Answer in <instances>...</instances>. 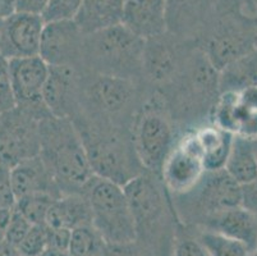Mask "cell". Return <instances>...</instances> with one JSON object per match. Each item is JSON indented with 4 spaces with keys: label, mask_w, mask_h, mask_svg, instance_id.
Here are the masks:
<instances>
[{
    "label": "cell",
    "mask_w": 257,
    "mask_h": 256,
    "mask_svg": "<svg viewBox=\"0 0 257 256\" xmlns=\"http://www.w3.org/2000/svg\"><path fill=\"white\" fill-rule=\"evenodd\" d=\"M218 77L219 70L200 45H196L177 77L167 88L156 90L182 133L210 122L211 110L220 95Z\"/></svg>",
    "instance_id": "6da1fadb"
},
{
    "label": "cell",
    "mask_w": 257,
    "mask_h": 256,
    "mask_svg": "<svg viewBox=\"0 0 257 256\" xmlns=\"http://www.w3.org/2000/svg\"><path fill=\"white\" fill-rule=\"evenodd\" d=\"M72 121L82 138L93 176L124 187L146 172L135 150L131 128L83 113Z\"/></svg>",
    "instance_id": "7a4b0ae2"
},
{
    "label": "cell",
    "mask_w": 257,
    "mask_h": 256,
    "mask_svg": "<svg viewBox=\"0 0 257 256\" xmlns=\"http://www.w3.org/2000/svg\"><path fill=\"white\" fill-rule=\"evenodd\" d=\"M124 191L132 211L137 242L155 256H172L181 223L160 177L144 172L128 182Z\"/></svg>",
    "instance_id": "3957f363"
},
{
    "label": "cell",
    "mask_w": 257,
    "mask_h": 256,
    "mask_svg": "<svg viewBox=\"0 0 257 256\" xmlns=\"http://www.w3.org/2000/svg\"><path fill=\"white\" fill-rule=\"evenodd\" d=\"M62 195L82 194L93 177L73 121L48 116L40 121V154Z\"/></svg>",
    "instance_id": "277c9868"
},
{
    "label": "cell",
    "mask_w": 257,
    "mask_h": 256,
    "mask_svg": "<svg viewBox=\"0 0 257 256\" xmlns=\"http://www.w3.org/2000/svg\"><path fill=\"white\" fill-rule=\"evenodd\" d=\"M145 42L121 25L86 35L82 69L88 73L142 81ZM145 84V83H144Z\"/></svg>",
    "instance_id": "5b68a950"
},
{
    "label": "cell",
    "mask_w": 257,
    "mask_h": 256,
    "mask_svg": "<svg viewBox=\"0 0 257 256\" xmlns=\"http://www.w3.org/2000/svg\"><path fill=\"white\" fill-rule=\"evenodd\" d=\"M181 135L163 96L147 88L144 103L132 124L133 145L146 172L159 176Z\"/></svg>",
    "instance_id": "8992f818"
},
{
    "label": "cell",
    "mask_w": 257,
    "mask_h": 256,
    "mask_svg": "<svg viewBox=\"0 0 257 256\" xmlns=\"http://www.w3.org/2000/svg\"><path fill=\"white\" fill-rule=\"evenodd\" d=\"M146 90L144 83L132 79L83 70L82 108L79 113L132 130L133 121L144 103Z\"/></svg>",
    "instance_id": "52a82bcc"
},
{
    "label": "cell",
    "mask_w": 257,
    "mask_h": 256,
    "mask_svg": "<svg viewBox=\"0 0 257 256\" xmlns=\"http://www.w3.org/2000/svg\"><path fill=\"white\" fill-rule=\"evenodd\" d=\"M177 219L184 227L197 228L210 215L242 205V186L221 169L206 172L197 186L182 196H170Z\"/></svg>",
    "instance_id": "ba28073f"
},
{
    "label": "cell",
    "mask_w": 257,
    "mask_h": 256,
    "mask_svg": "<svg viewBox=\"0 0 257 256\" xmlns=\"http://www.w3.org/2000/svg\"><path fill=\"white\" fill-rule=\"evenodd\" d=\"M92 215V225L106 243L136 241V229L124 187L93 176L83 189Z\"/></svg>",
    "instance_id": "9c48e42d"
},
{
    "label": "cell",
    "mask_w": 257,
    "mask_h": 256,
    "mask_svg": "<svg viewBox=\"0 0 257 256\" xmlns=\"http://www.w3.org/2000/svg\"><path fill=\"white\" fill-rule=\"evenodd\" d=\"M41 119L18 105L0 114V164L12 168L40 154Z\"/></svg>",
    "instance_id": "30bf717a"
},
{
    "label": "cell",
    "mask_w": 257,
    "mask_h": 256,
    "mask_svg": "<svg viewBox=\"0 0 257 256\" xmlns=\"http://www.w3.org/2000/svg\"><path fill=\"white\" fill-rule=\"evenodd\" d=\"M195 42H184L167 34L145 42L142 81L153 90H161L177 77Z\"/></svg>",
    "instance_id": "8fae6325"
},
{
    "label": "cell",
    "mask_w": 257,
    "mask_h": 256,
    "mask_svg": "<svg viewBox=\"0 0 257 256\" xmlns=\"http://www.w3.org/2000/svg\"><path fill=\"white\" fill-rule=\"evenodd\" d=\"M206 173L202 155L193 131L179 136L178 141L159 173L169 196H182L192 191Z\"/></svg>",
    "instance_id": "7c38bea8"
},
{
    "label": "cell",
    "mask_w": 257,
    "mask_h": 256,
    "mask_svg": "<svg viewBox=\"0 0 257 256\" xmlns=\"http://www.w3.org/2000/svg\"><path fill=\"white\" fill-rule=\"evenodd\" d=\"M9 78L16 105L36 113L41 118L51 116L43 102V91L50 67L40 55L8 59Z\"/></svg>",
    "instance_id": "4fadbf2b"
},
{
    "label": "cell",
    "mask_w": 257,
    "mask_h": 256,
    "mask_svg": "<svg viewBox=\"0 0 257 256\" xmlns=\"http://www.w3.org/2000/svg\"><path fill=\"white\" fill-rule=\"evenodd\" d=\"M242 26L230 18L215 21L198 44L218 70L232 60L256 49L254 36L256 30H251Z\"/></svg>",
    "instance_id": "5bb4252c"
},
{
    "label": "cell",
    "mask_w": 257,
    "mask_h": 256,
    "mask_svg": "<svg viewBox=\"0 0 257 256\" xmlns=\"http://www.w3.org/2000/svg\"><path fill=\"white\" fill-rule=\"evenodd\" d=\"M216 14V0H167V32L184 42L200 44Z\"/></svg>",
    "instance_id": "9a60e30c"
},
{
    "label": "cell",
    "mask_w": 257,
    "mask_h": 256,
    "mask_svg": "<svg viewBox=\"0 0 257 256\" xmlns=\"http://www.w3.org/2000/svg\"><path fill=\"white\" fill-rule=\"evenodd\" d=\"M82 69L72 65L50 67L43 91V102L51 116L74 118L82 108Z\"/></svg>",
    "instance_id": "2e32d148"
},
{
    "label": "cell",
    "mask_w": 257,
    "mask_h": 256,
    "mask_svg": "<svg viewBox=\"0 0 257 256\" xmlns=\"http://www.w3.org/2000/svg\"><path fill=\"white\" fill-rule=\"evenodd\" d=\"M44 27L40 14L13 13L0 23V54L7 59L39 55Z\"/></svg>",
    "instance_id": "e0dca14e"
},
{
    "label": "cell",
    "mask_w": 257,
    "mask_h": 256,
    "mask_svg": "<svg viewBox=\"0 0 257 256\" xmlns=\"http://www.w3.org/2000/svg\"><path fill=\"white\" fill-rule=\"evenodd\" d=\"M85 36L74 21L46 23L41 36L39 55L50 67L72 65L82 69Z\"/></svg>",
    "instance_id": "ac0fdd59"
},
{
    "label": "cell",
    "mask_w": 257,
    "mask_h": 256,
    "mask_svg": "<svg viewBox=\"0 0 257 256\" xmlns=\"http://www.w3.org/2000/svg\"><path fill=\"white\" fill-rule=\"evenodd\" d=\"M121 25L144 40L167 34V0H124Z\"/></svg>",
    "instance_id": "d6986e66"
},
{
    "label": "cell",
    "mask_w": 257,
    "mask_h": 256,
    "mask_svg": "<svg viewBox=\"0 0 257 256\" xmlns=\"http://www.w3.org/2000/svg\"><path fill=\"white\" fill-rule=\"evenodd\" d=\"M195 229L216 232L237 239L251 252L257 245V215L243 205L215 213Z\"/></svg>",
    "instance_id": "ffe728a7"
},
{
    "label": "cell",
    "mask_w": 257,
    "mask_h": 256,
    "mask_svg": "<svg viewBox=\"0 0 257 256\" xmlns=\"http://www.w3.org/2000/svg\"><path fill=\"white\" fill-rule=\"evenodd\" d=\"M11 177L17 200L32 194H49L54 197L62 196L59 187L39 155L12 166Z\"/></svg>",
    "instance_id": "44dd1931"
},
{
    "label": "cell",
    "mask_w": 257,
    "mask_h": 256,
    "mask_svg": "<svg viewBox=\"0 0 257 256\" xmlns=\"http://www.w3.org/2000/svg\"><path fill=\"white\" fill-rule=\"evenodd\" d=\"M124 0H82L76 25L83 35H91L120 25Z\"/></svg>",
    "instance_id": "7402d4cb"
},
{
    "label": "cell",
    "mask_w": 257,
    "mask_h": 256,
    "mask_svg": "<svg viewBox=\"0 0 257 256\" xmlns=\"http://www.w3.org/2000/svg\"><path fill=\"white\" fill-rule=\"evenodd\" d=\"M197 140L206 172L224 169L234 135L209 122L192 130Z\"/></svg>",
    "instance_id": "603a6c76"
},
{
    "label": "cell",
    "mask_w": 257,
    "mask_h": 256,
    "mask_svg": "<svg viewBox=\"0 0 257 256\" xmlns=\"http://www.w3.org/2000/svg\"><path fill=\"white\" fill-rule=\"evenodd\" d=\"M92 215L87 197L83 194H65L51 204L45 225L50 228L74 229L91 224Z\"/></svg>",
    "instance_id": "cb8c5ba5"
},
{
    "label": "cell",
    "mask_w": 257,
    "mask_h": 256,
    "mask_svg": "<svg viewBox=\"0 0 257 256\" xmlns=\"http://www.w3.org/2000/svg\"><path fill=\"white\" fill-rule=\"evenodd\" d=\"M218 84L220 94L240 93L257 86V49L219 69Z\"/></svg>",
    "instance_id": "d4e9b609"
},
{
    "label": "cell",
    "mask_w": 257,
    "mask_h": 256,
    "mask_svg": "<svg viewBox=\"0 0 257 256\" xmlns=\"http://www.w3.org/2000/svg\"><path fill=\"white\" fill-rule=\"evenodd\" d=\"M224 170L240 186L257 180V163L251 137L234 135Z\"/></svg>",
    "instance_id": "484cf974"
},
{
    "label": "cell",
    "mask_w": 257,
    "mask_h": 256,
    "mask_svg": "<svg viewBox=\"0 0 257 256\" xmlns=\"http://www.w3.org/2000/svg\"><path fill=\"white\" fill-rule=\"evenodd\" d=\"M106 245L102 234L91 223L72 229L68 250L72 256H104Z\"/></svg>",
    "instance_id": "4316f807"
},
{
    "label": "cell",
    "mask_w": 257,
    "mask_h": 256,
    "mask_svg": "<svg viewBox=\"0 0 257 256\" xmlns=\"http://www.w3.org/2000/svg\"><path fill=\"white\" fill-rule=\"evenodd\" d=\"M192 229L209 256H251V251L247 248V246L237 239L216 232Z\"/></svg>",
    "instance_id": "83f0119b"
},
{
    "label": "cell",
    "mask_w": 257,
    "mask_h": 256,
    "mask_svg": "<svg viewBox=\"0 0 257 256\" xmlns=\"http://www.w3.org/2000/svg\"><path fill=\"white\" fill-rule=\"evenodd\" d=\"M49 194H32L18 199L16 208L32 225H44L51 204L57 200Z\"/></svg>",
    "instance_id": "f1b7e54d"
},
{
    "label": "cell",
    "mask_w": 257,
    "mask_h": 256,
    "mask_svg": "<svg viewBox=\"0 0 257 256\" xmlns=\"http://www.w3.org/2000/svg\"><path fill=\"white\" fill-rule=\"evenodd\" d=\"M82 0H48L41 12V18L46 23L74 21L78 14Z\"/></svg>",
    "instance_id": "f546056e"
},
{
    "label": "cell",
    "mask_w": 257,
    "mask_h": 256,
    "mask_svg": "<svg viewBox=\"0 0 257 256\" xmlns=\"http://www.w3.org/2000/svg\"><path fill=\"white\" fill-rule=\"evenodd\" d=\"M172 256H209L192 228L179 224Z\"/></svg>",
    "instance_id": "4dcf8cb0"
},
{
    "label": "cell",
    "mask_w": 257,
    "mask_h": 256,
    "mask_svg": "<svg viewBox=\"0 0 257 256\" xmlns=\"http://www.w3.org/2000/svg\"><path fill=\"white\" fill-rule=\"evenodd\" d=\"M48 247L46 239V225H32L29 233L26 234L22 242L17 246L20 256H40Z\"/></svg>",
    "instance_id": "1f68e13d"
},
{
    "label": "cell",
    "mask_w": 257,
    "mask_h": 256,
    "mask_svg": "<svg viewBox=\"0 0 257 256\" xmlns=\"http://www.w3.org/2000/svg\"><path fill=\"white\" fill-rule=\"evenodd\" d=\"M31 227V223L26 219L22 215V213L15 206V209L12 210V215L8 222V225H7L6 231H4L3 241H6L8 245L17 248V246L22 242V239L25 238L26 234L29 233Z\"/></svg>",
    "instance_id": "d6a6232c"
},
{
    "label": "cell",
    "mask_w": 257,
    "mask_h": 256,
    "mask_svg": "<svg viewBox=\"0 0 257 256\" xmlns=\"http://www.w3.org/2000/svg\"><path fill=\"white\" fill-rule=\"evenodd\" d=\"M16 107L9 78L8 59L0 54V114Z\"/></svg>",
    "instance_id": "836d02e7"
},
{
    "label": "cell",
    "mask_w": 257,
    "mask_h": 256,
    "mask_svg": "<svg viewBox=\"0 0 257 256\" xmlns=\"http://www.w3.org/2000/svg\"><path fill=\"white\" fill-rule=\"evenodd\" d=\"M17 203L13 183L11 177V168L0 164V210L13 209Z\"/></svg>",
    "instance_id": "e575fe53"
},
{
    "label": "cell",
    "mask_w": 257,
    "mask_h": 256,
    "mask_svg": "<svg viewBox=\"0 0 257 256\" xmlns=\"http://www.w3.org/2000/svg\"><path fill=\"white\" fill-rule=\"evenodd\" d=\"M104 256H155L137 241L125 243H107Z\"/></svg>",
    "instance_id": "d590c367"
},
{
    "label": "cell",
    "mask_w": 257,
    "mask_h": 256,
    "mask_svg": "<svg viewBox=\"0 0 257 256\" xmlns=\"http://www.w3.org/2000/svg\"><path fill=\"white\" fill-rule=\"evenodd\" d=\"M71 229L50 228V227H46L48 247L59 248V250H68L69 242H71Z\"/></svg>",
    "instance_id": "8d00e7d4"
},
{
    "label": "cell",
    "mask_w": 257,
    "mask_h": 256,
    "mask_svg": "<svg viewBox=\"0 0 257 256\" xmlns=\"http://www.w3.org/2000/svg\"><path fill=\"white\" fill-rule=\"evenodd\" d=\"M242 205L257 215V180L242 186Z\"/></svg>",
    "instance_id": "74e56055"
},
{
    "label": "cell",
    "mask_w": 257,
    "mask_h": 256,
    "mask_svg": "<svg viewBox=\"0 0 257 256\" xmlns=\"http://www.w3.org/2000/svg\"><path fill=\"white\" fill-rule=\"evenodd\" d=\"M46 3H48V0H17L16 12L41 14V12L45 8Z\"/></svg>",
    "instance_id": "f35d334b"
},
{
    "label": "cell",
    "mask_w": 257,
    "mask_h": 256,
    "mask_svg": "<svg viewBox=\"0 0 257 256\" xmlns=\"http://www.w3.org/2000/svg\"><path fill=\"white\" fill-rule=\"evenodd\" d=\"M17 8V0H0V21L11 17L16 13Z\"/></svg>",
    "instance_id": "ab89813d"
},
{
    "label": "cell",
    "mask_w": 257,
    "mask_h": 256,
    "mask_svg": "<svg viewBox=\"0 0 257 256\" xmlns=\"http://www.w3.org/2000/svg\"><path fill=\"white\" fill-rule=\"evenodd\" d=\"M0 256H20L13 246L8 245L6 241H0Z\"/></svg>",
    "instance_id": "60d3db41"
},
{
    "label": "cell",
    "mask_w": 257,
    "mask_h": 256,
    "mask_svg": "<svg viewBox=\"0 0 257 256\" xmlns=\"http://www.w3.org/2000/svg\"><path fill=\"white\" fill-rule=\"evenodd\" d=\"M40 256H72L68 250H59V248L46 247L45 251Z\"/></svg>",
    "instance_id": "b9f144b4"
},
{
    "label": "cell",
    "mask_w": 257,
    "mask_h": 256,
    "mask_svg": "<svg viewBox=\"0 0 257 256\" xmlns=\"http://www.w3.org/2000/svg\"><path fill=\"white\" fill-rule=\"evenodd\" d=\"M243 7H246L247 12L256 14L257 11V0H242Z\"/></svg>",
    "instance_id": "7bdbcfd3"
},
{
    "label": "cell",
    "mask_w": 257,
    "mask_h": 256,
    "mask_svg": "<svg viewBox=\"0 0 257 256\" xmlns=\"http://www.w3.org/2000/svg\"><path fill=\"white\" fill-rule=\"evenodd\" d=\"M251 141H252V147H253L254 158H256V163H257V136H254V137H251Z\"/></svg>",
    "instance_id": "ee69618b"
},
{
    "label": "cell",
    "mask_w": 257,
    "mask_h": 256,
    "mask_svg": "<svg viewBox=\"0 0 257 256\" xmlns=\"http://www.w3.org/2000/svg\"><path fill=\"white\" fill-rule=\"evenodd\" d=\"M251 256H257V245H256V247L253 248V251L251 252Z\"/></svg>",
    "instance_id": "f6af8a7d"
},
{
    "label": "cell",
    "mask_w": 257,
    "mask_h": 256,
    "mask_svg": "<svg viewBox=\"0 0 257 256\" xmlns=\"http://www.w3.org/2000/svg\"><path fill=\"white\" fill-rule=\"evenodd\" d=\"M3 234H4V231L2 228H0V241L3 239Z\"/></svg>",
    "instance_id": "bcb514c9"
},
{
    "label": "cell",
    "mask_w": 257,
    "mask_h": 256,
    "mask_svg": "<svg viewBox=\"0 0 257 256\" xmlns=\"http://www.w3.org/2000/svg\"><path fill=\"white\" fill-rule=\"evenodd\" d=\"M254 48L257 49V30H256V36H254Z\"/></svg>",
    "instance_id": "7dc6e473"
},
{
    "label": "cell",
    "mask_w": 257,
    "mask_h": 256,
    "mask_svg": "<svg viewBox=\"0 0 257 256\" xmlns=\"http://www.w3.org/2000/svg\"><path fill=\"white\" fill-rule=\"evenodd\" d=\"M256 16H257V11H256Z\"/></svg>",
    "instance_id": "c3c4849f"
},
{
    "label": "cell",
    "mask_w": 257,
    "mask_h": 256,
    "mask_svg": "<svg viewBox=\"0 0 257 256\" xmlns=\"http://www.w3.org/2000/svg\"><path fill=\"white\" fill-rule=\"evenodd\" d=\"M0 23H2V21H0Z\"/></svg>",
    "instance_id": "681fc988"
}]
</instances>
